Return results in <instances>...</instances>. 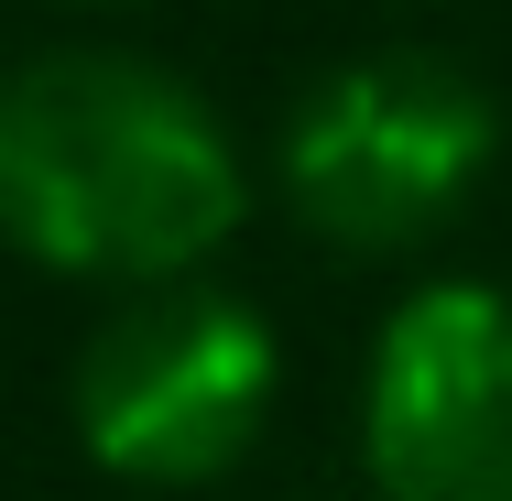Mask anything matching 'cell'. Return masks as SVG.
I'll return each instance as SVG.
<instances>
[{"label":"cell","mask_w":512,"mask_h":501,"mask_svg":"<svg viewBox=\"0 0 512 501\" xmlns=\"http://www.w3.org/2000/svg\"><path fill=\"white\" fill-rule=\"evenodd\" d=\"M251 218L229 120L153 55L66 44L0 77V240L77 284H186Z\"/></svg>","instance_id":"1"},{"label":"cell","mask_w":512,"mask_h":501,"mask_svg":"<svg viewBox=\"0 0 512 501\" xmlns=\"http://www.w3.org/2000/svg\"><path fill=\"white\" fill-rule=\"evenodd\" d=\"M502 142L512 120L480 66H458L436 44H371V55L306 77V99L273 131V186L306 240L393 262V251H425L491 186Z\"/></svg>","instance_id":"2"},{"label":"cell","mask_w":512,"mask_h":501,"mask_svg":"<svg viewBox=\"0 0 512 501\" xmlns=\"http://www.w3.org/2000/svg\"><path fill=\"white\" fill-rule=\"evenodd\" d=\"M273 327L218 284H153L120 295L77 349V436L131 491H207L251 458L273 414Z\"/></svg>","instance_id":"3"},{"label":"cell","mask_w":512,"mask_h":501,"mask_svg":"<svg viewBox=\"0 0 512 501\" xmlns=\"http://www.w3.org/2000/svg\"><path fill=\"white\" fill-rule=\"evenodd\" d=\"M360 458L382 501H512V295L425 284L382 316Z\"/></svg>","instance_id":"4"}]
</instances>
